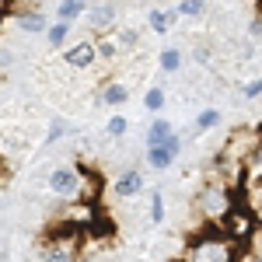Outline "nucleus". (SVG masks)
Here are the masks:
<instances>
[{
    "instance_id": "obj_1",
    "label": "nucleus",
    "mask_w": 262,
    "mask_h": 262,
    "mask_svg": "<svg viewBox=\"0 0 262 262\" xmlns=\"http://www.w3.org/2000/svg\"><path fill=\"white\" fill-rule=\"evenodd\" d=\"M189 262H231L227 252V238L213 234V238H200L189 245Z\"/></svg>"
},
{
    "instance_id": "obj_2",
    "label": "nucleus",
    "mask_w": 262,
    "mask_h": 262,
    "mask_svg": "<svg viewBox=\"0 0 262 262\" xmlns=\"http://www.w3.org/2000/svg\"><path fill=\"white\" fill-rule=\"evenodd\" d=\"M49 189H53L56 196H67V200L81 196V171L70 168V164H60V168L49 175Z\"/></svg>"
},
{
    "instance_id": "obj_3",
    "label": "nucleus",
    "mask_w": 262,
    "mask_h": 262,
    "mask_svg": "<svg viewBox=\"0 0 262 262\" xmlns=\"http://www.w3.org/2000/svg\"><path fill=\"white\" fill-rule=\"evenodd\" d=\"M182 150V140L171 133L168 137V143H161V147H147V161H150V168H158V171H164L168 164L175 161V154Z\"/></svg>"
},
{
    "instance_id": "obj_4",
    "label": "nucleus",
    "mask_w": 262,
    "mask_h": 262,
    "mask_svg": "<svg viewBox=\"0 0 262 262\" xmlns=\"http://www.w3.org/2000/svg\"><path fill=\"white\" fill-rule=\"evenodd\" d=\"M63 60H67V67L84 70V67H91V63L98 60V46H95V42H77V46H70V49L63 53Z\"/></svg>"
},
{
    "instance_id": "obj_5",
    "label": "nucleus",
    "mask_w": 262,
    "mask_h": 262,
    "mask_svg": "<svg viewBox=\"0 0 262 262\" xmlns=\"http://www.w3.org/2000/svg\"><path fill=\"white\" fill-rule=\"evenodd\" d=\"M112 189H116V196H119V200H133V196H137V192L143 189V171H140V168H129V171H122L119 179H116V185H112Z\"/></svg>"
},
{
    "instance_id": "obj_6",
    "label": "nucleus",
    "mask_w": 262,
    "mask_h": 262,
    "mask_svg": "<svg viewBox=\"0 0 262 262\" xmlns=\"http://www.w3.org/2000/svg\"><path fill=\"white\" fill-rule=\"evenodd\" d=\"M14 21H18L21 32H49V21H46L42 11H21Z\"/></svg>"
},
{
    "instance_id": "obj_7",
    "label": "nucleus",
    "mask_w": 262,
    "mask_h": 262,
    "mask_svg": "<svg viewBox=\"0 0 262 262\" xmlns=\"http://www.w3.org/2000/svg\"><path fill=\"white\" fill-rule=\"evenodd\" d=\"M39 262H74V248L70 245H46L42 242Z\"/></svg>"
},
{
    "instance_id": "obj_8",
    "label": "nucleus",
    "mask_w": 262,
    "mask_h": 262,
    "mask_svg": "<svg viewBox=\"0 0 262 262\" xmlns=\"http://www.w3.org/2000/svg\"><path fill=\"white\" fill-rule=\"evenodd\" d=\"M168 137H171V122L168 119H154L150 129H147V147H161V143H168Z\"/></svg>"
},
{
    "instance_id": "obj_9",
    "label": "nucleus",
    "mask_w": 262,
    "mask_h": 262,
    "mask_svg": "<svg viewBox=\"0 0 262 262\" xmlns=\"http://www.w3.org/2000/svg\"><path fill=\"white\" fill-rule=\"evenodd\" d=\"M88 18H91L95 28H108V25L116 21V7H112V4H95V7L88 11Z\"/></svg>"
},
{
    "instance_id": "obj_10",
    "label": "nucleus",
    "mask_w": 262,
    "mask_h": 262,
    "mask_svg": "<svg viewBox=\"0 0 262 262\" xmlns=\"http://www.w3.org/2000/svg\"><path fill=\"white\" fill-rule=\"evenodd\" d=\"M126 98H129V88H126V84H108V88L101 91V101H105V105H126Z\"/></svg>"
},
{
    "instance_id": "obj_11",
    "label": "nucleus",
    "mask_w": 262,
    "mask_h": 262,
    "mask_svg": "<svg viewBox=\"0 0 262 262\" xmlns=\"http://www.w3.org/2000/svg\"><path fill=\"white\" fill-rule=\"evenodd\" d=\"M171 21H179V11H175V7H171V11H150V28H154V32H168Z\"/></svg>"
},
{
    "instance_id": "obj_12",
    "label": "nucleus",
    "mask_w": 262,
    "mask_h": 262,
    "mask_svg": "<svg viewBox=\"0 0 262 262\" xmlns=\"http://www.w3.org/2000/svg\"><path fill=\"white\" fill-rule=\"evenodd\" d=\"M67 32H70V25H67V21H56V25H49V32H46L49 46H53V49H60L63 42H67Z\"/></svg>"
},
{
    "instance_id": "obj_13",
    "label": "nucleus",
    "mask_w": 262,
    "mask_h": 262,
    "mask_svg": "<svg viewBox=\"0 0 262 262\" xmlns=\"http://www.w3.org/2000/svg\"><path fill=\"white\" fill-rule=\"evenodd\" d=\"M84 7H88V4H70V0H60V7H56V21H67V25H70V21L84 11Z\"/></svg>"
},
{
    "instance_id": "obj_14",
    "label": "nucleus",
    "mask_w": 262,
    "mask_h": 262,
    "mask_svg": "<svg viewBox=\"0 0 262 262\" xmlns=\"http://www.w3.org/2000/svg\"><path fill=\"white\" fill-rule=\"evenodd\" d=\"M164 221V196L161 189H150V224H161Z\"/></svg>"
},
{
    "instance_id": "obj_15",
    "label": "nucleus",
    "mask_w": 262,
    "mask_h": 262,
    "mask_svg": "<svg viewBox=\"0 0 262 262\" xmlns=\"http://www.w3.org/2000/svg\"><path fill=\"white\" fill-rule=\"evenodd\" d=\"M182 67V53L179 49H161V70L164 74H175Z\"/></svg>"
},
{
    "instance_id": "obj_16",
    "label": "nucleus",
    "mask_w": 262,
    "mask_h": 262,
    "mask_svg": "<svg viewBox=\"0 0 262 262\" xmlns=\"http://www.w3.org/2000/svg\"><path fill=\"white\" fill-rule=\"evenodd\" d=\"M217 122H221V112H217V108H206V112L196 116V129H213Z\"/></svg>"
},
{
    "instance_id": "obj_17",
    "label": "nucleus",
    "mask_w": 262,
    "mask_h": 262,
    "mask_svg": "<svg viewBox=\"0 0 262 262\" xmlns=\"http://www.w3.org/2000/svg\"><path fill=\"white\" fill-rule=\"evenodd\" d=\"M143 105H147L150 112L164 108V91H161V88H150V91H147V98H143Z\"/></svg>"
},
{
    "instance_id": "obj_18",
    "label": "nucleus",
    "mask_w": 262,
    "mask_h": 262,
    "mask_svg": "<svg viewBox=\"0 0 262 262\" xmlns=\"http://www.w3.org/2000/svg\"><path fill=\"white\" fill-rule=\"evenodd\" d=\"M105 129H108V137H126V129H129V122H126V116H112Z\"/></svg>"
},
{
    "instance_id": "obj_19",
    "label": "nucleus",
    "mask_w": 262,
    "mask_h": 262,
    "mask_svg": "<svg viewBox=\"0 0 262 262\" xmlns=\"http://www.w3.org/2000/svg\"><path fill=\"white\" fill-rule=\"evenodd\" d=\"M63 133H70V122H63V119H56L53 126H49V133H46V140L53 143V140H60Z\"/></svg>"
},
{
    "instance_id": "obj_20",
    "label": "nucleus",
    "mask_w": 262,
    "mask_h": 262,
    "mask_svg": "<svg viewBox=\"0 0 262 262\" xmlns=\"http://www.w3.org/2000/svg\"><path fill=\"white\" fill-rule=\"evenodd\" d=\"M175 11H179V14H200V11H203V0H182Z\"/></svg>"
},
{
    "instance_id": "obj_21",
    "label": "nucleus",
    "mask_w": 262,
    "mask_h": 262,
    "mask_svg": "<svg viewBox=\"0 0 262 262\" xmlns=\"http://www.w3.org/2000/svg\"><path fill=\"white\" fill-rule=\"evenodd\" d=\"M137 39H140V35H137L133 28H122V32H119V46H122V49H133Z\"/></svg>"
},
{
    "instance_id": "obj_22",
    "label": "nucleus",
    "mask_w": 262,
    "mask_h": 262,
    "mask_svg": "<svg viewBox=\"0 0 262 262\" xmlns=\"http://www.w3.org/2000/svg\"><path fill=\"white\" fill-rule=\"evenodd\" d=\"M98 56L101 60H112V56H116V46H112V42H98Z\"/></svg>"
},
{
    "instance_id": "obj_23",
    "label": "nucleus",
    "mask_w": 262,
    "mask_h": 262,
    "mask_svg": "<svg viewBox=\"0 0 262 262\" xmlns=\"http://www.w3.org/2000/svg\"><path fill=\"white\" fill-rule=\"evenodd\" d=\"M255 95H262V77H259V81H252L248 88H245V98H255Z\"/></svg>"
},
{
    "instance_id": "obj_24",
    "label": "nucleus",
    "mask_w": 262,
    "mask_h": 262,
    "mask_svg": "<svg viewBox=\"0 0 262 262\" xmlns=\"http://www.w3.org/2000/svg\"><path fill=\"white\" fill-rule=\"evenodd\" d=\"M70 4H88V0H70Z\"/></svg>"
},
{
    "instance_id": "obj_25",
    "label": "nucleus",
    "mask_w": 262,
    "mask_h": 262,
    "mask_svg": "<svg viewBox=\"0 0 262 262\" xmlns=\"http://www.w3.org/2000/svg\"><path fill=\"white\" fill-rule=\"evenodd\" d=\"M255 262H262V259H255Z\"/></svg>"
}]
</instances>
